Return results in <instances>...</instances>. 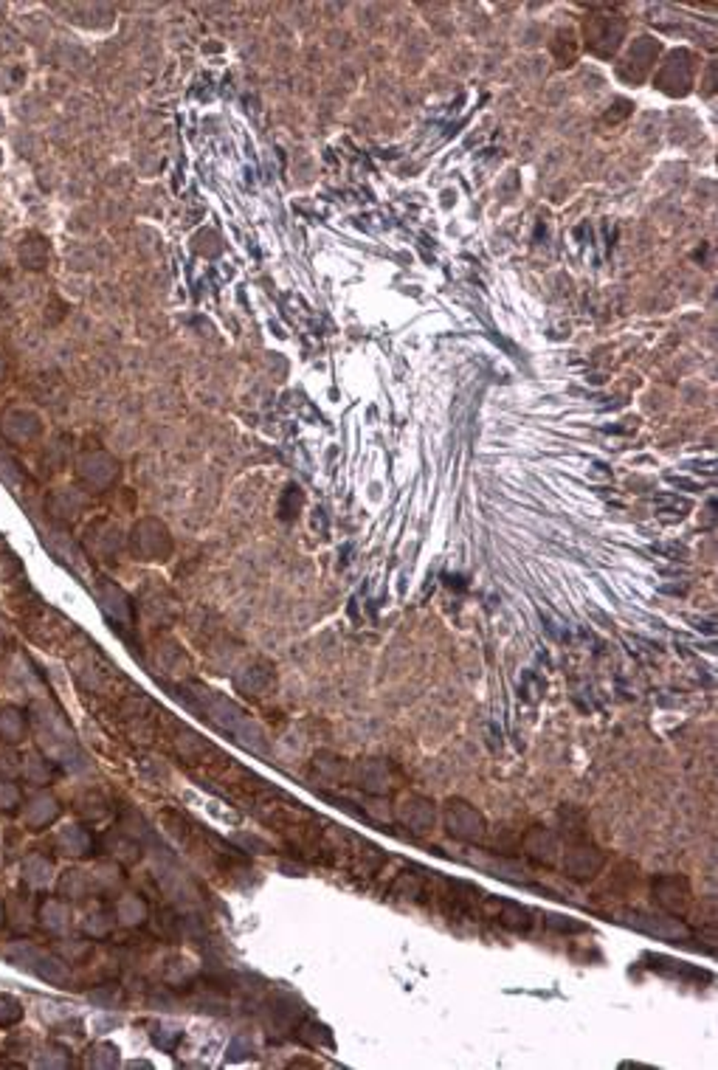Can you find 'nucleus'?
<instances>
[{"instance_id":"nucleus-1","label":"nucleus","mask_w":718,"mask_h":1070,"mask_svg":"<svg viewBox=\"0 0 718 1070\" xmlns=\"http://www.w3.org/2000/svg\"><path fill=\"white\" fill-rule=\"evenodd\" d=\"M623 924L629 927H637L640 932H648V935H657L662 941H688L691 938V930L684 921H679L676 916H648V913H623Z\"/></svg>"},{"instance_id":"nucleus-14","label":"nucleus","mask_w":718,"mask_h":1070,"mask_svg":"<svg viewBox=\"0 0 718 1070\" xmlns=\"http://www.w3.org/2000/svg\"><path fill=\"white\" fill-rule=\"evenodd\" d=\"M4 921H6V913H4V904H0V924H4Z\"/></svg>"},{"instance_id":"nucleus-8","label":"nucleus","mask_w":718,"mask_h":1070,"mask_svg":"<svg viewBox=\"0 0 718 1070\" xmlns=\"http://www.w3.org/2000/svg\"><path fill=\"white\" fill-rule=\"evenodd\" d=\"M26 712L17 707H4L0 710V741L6 743H20L26 738Z\"/></svg>"},{"instance_id":"nucleus-7","label":"nucleus","mask_w":718,"mask_h":1070,"mask_svg":"<svg viewBox=\"0 0 718 1070\" xmlns=\"http://www.w3.org/2000/svg\"><path fill=\"white\" fill-rule=\"evenodd\" d=\"M525 851H527V857H533L536 862H541V865H552L555 859H558V854H561V846H558V834L555 831H549V828H533V831H527L525 834Z\"/></svg>"},{"instance_id":"nucleus-2","label":"nucleus","mask_w":718,"mask_h":1070,"mask_svg":"<svg viewBox=\"0 0 718 1070\" xmlns=\"http://www.w3.org/2000/svg\"><path fill=\"white\" fill-rule=\"evenodd\" d=\"M445 823H448V831L453 836H460L465 842H479L484 839L487 834V826H484V817L471 808L468 803L463 800H451L448 808H445Z\"/></svg>"},{"instance_id":"nucleus-12","label":"nucleus","mask_w":718,"mask_h":1070,"mask_svg":"<svg viewBox=\"0 0 718 1070\" xmlns=\"http://www.w3.org/2000/svg\"><path fill=\"white\" fill-rule=\"evenodd\" d=\"M23 805V792L12 781H0V812H15Z\"/></svg>"},{"instance_id":"nucleus-5","label":"nucleus","mask_w":718,"mask_h":1070,"mask_svg":"<svg viewBox=\"0 0 718 1070\" xmlns=\"http://www.w3.org/2000/svg\"><path fill=\"white\" fill-rule=\"evenodd\" d=\"M482 890L473 888V885H465V882H448L445 890L440 893V901H442V910L448 919H463L468 913L476 910V904L482 901Z\"/></svg>"},{"instance_id":"nucleus-4","label":"nucleus","mask_w":718,"mask_h":1070,"mask_svg":"<svg viewBox=\"0 0 718 1070\" xmlns=\"http://www.w3.org/2000/svg\"><path fill=\"white\" fill-rule=\"evenodd\" d=\"M654 901L673 916L688 913V907L693 901L691 882L684 877H657L654 879Z\"/></svg>"},{"instance_id":"nucleus-9","label":"nucleus","mask_w":718,"mask_h":1070,"mask_svg":"<svg viewBox=\"0 0 718 1070\" xmlns=\"http://www.w3.org/2000/svg\"><path fill=\"white\" fill-rule=\"evenodd\" d=\"M57 815H59V803L54 797H48V795H40L35 800H28V805H26V820H28V826H35V828L54 823Z\"/></svg>"},{"instance_id":"nucleus-3","label":"nucleus","mask_w":718,"mask_h":1070,"mask_svg":"<svg viewBox=\"0 0 718 1070\" xmlns=\"http://www.w3.org/2000/svg\"><path fill=\"white\" fill-rule=\"evenodd\" d=\"M479 907H482V913L487 919L499 921L502 927H507L513 932H527L530 924H533V913L527 910L525 904L505 901V899H496V896H482Z\"/></svg>"},{"instance_id":"nucleus-11","label":"nucleus","mask_w":718,"mask_h":1070,"mask_svg":"<svg viewBox=\"0 0 718 1070\" xmlns=\"http://www.w3.org/2000/svg\"><path fill=\"white\" fill-rule=\"evenodd\" d=\"M20 769H23L26 781H28L31 786H46V784L51 781V769H48V761H43V758H31V761H26Z\"/></svg>"},{"instance_id":"nucleus-10","label":"nucleus","mask_w":718,"mask_h":1070,"mask_svg":"<svg viewBox=\"0 0 718 1070\" xmlns=\"http://www.w3.org/2000/svg\"><path fill=\"white\" fill-rule=\"evenodd\" d=\"M654 507L660 510V515L665 518V522H679V518H684L691 513V502L688 499H679V496H673V493H660L657 499H654Z\"/></svg>"},{"instance_id":"nucleus-13","label":"nucleus","mask_w":718,"mask_h":1070,"mask_svg":"<svg viewBox=\"0 0 718 1070\" xmlns=\"http://www.w3.org/2000/svg\"><path fill=\"white\" fill-rule=\"evenodd\" d=\"M546 921H549L552 930H558V932H583L586 930V924L569 921V916H546Z\"/></svg>"},{"instance_id":"nucleus-6","label":"nucleus","mask_w":718,"mask_h":1070,"mask_svg":"<svg viewBox=\"0 0 718 1070\" xmlns=\"http://www.w3.org/2000/svg\"><path fill=\"white\" fill-rule=\"evenodd\" d=\"M603 862H606V857L598 848H589L580 839L575 848H569V854L564 859V867H567L569 877H575V879H589L603 867Z\"/></svg>"}]
</instances>
